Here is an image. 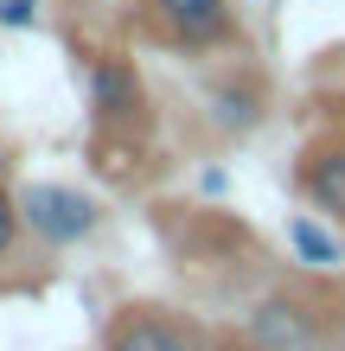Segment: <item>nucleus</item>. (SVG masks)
<instances>
[{
	"mask_svg": "<svg viewBox=\"0 0 345 351\" xmlns=\"http://www.w3.org/2000/svg\"><path fill=\"white\" fill-rule=\"evenodd\" d=\"M288 250H294L300 268H339V262H345V237L326 230V217L294 211V217H288Z\"/></svg>",
	"mask_w": 345,
	"mask_h": 351,
	"instance_id": "obj_8",
	"label": "nucleus"
},
{
	"mask_svg": "<svg viewBox=\"0 0 345 351\" xmlns=\"http://www.w3.org/2000/svg\"><path fill=\"white\" fill-rule=\"evenodd\" d=\"M294 192L307 198V211H313V217L345 223V134H326V141H313V147L300 154V167H294Z\"/></svg>",
	"mask_w": 345,
	"mask_h": 351,
	"instance_id": "obj_6",
	"label": "nucleus"
},
{
	"mask_svg": "<svg viewBox=\"0 0 345 351\" xmlns=\"http://www.w3.org/2000/svg\"><path fill=\"white\" fill-rule=\"evenodd\" d=\"M103 351H211L205 326L179 306H160V300H128L115 306L109 326H103Z\"/></svg>",
	"mask_w": 345,
	"mask_h": 351,
	"instance_id": "obj_4",
	"label": "nucleus"
},
{
	"mask_svg": "<svg viewBox=\"0 0 345 351\" xmlns=\"http://www.w3.org/2000/svg\"><path fill=\"white\" fill-rule=\"evenodd\" d=\"M224 185H230V173H224V167H205V173H198V192H205V198H217Z\"/></svg>",
	"mask_w": 345,
	"mask_h": 351,
	"instance_id": "obj_11",
	"label": "nucleus"
},
{
	"mask_svg": "<svg viewBox=\"0 0 345 351\" xmlns=\"http://www.w3.org/2000/svg\"><path fill=\"white\" fill-rule=\"evenodd\" d=\"M84 96L96 134H134L147 121V77L128 51H90L84 64Z\"/></svg>",
	"mask_w": 345,
	"mask_h": 351,
	"instance_id": "obj_3",
	"label": "nucleus"
},
{
	"mask_svg": "<svg viewBox=\"0 0 345 351\" xmlns=\"http://www.w3.org/2000/svg\"><path fill=\"white\" fill-rule=\"evenodd\" d=\"M45 0H0V32H38Z\"/></svg>",
	"mask_w": 345,
	"mask_h": 351,
	"instance_id": "obj_9",
	"label": "nucleus"
},
{
	"mask_svg": "<svg viewBox=\"0 0 345 351\" xmlns=\"http://www.w3.org/2000/svg\"><path fill=\"white\" fill-rule=\"evenodd\" d=\"M19 230H32L45 250H77L84 237L103 230V204L77 185H58V179H32L19 185Z\"/></svg>",
	"mask_w": 345,
	"mask_h": 351,
	"instance_id": "obj_1",
	"label": "nucleus"
},
{
	"mask_svg": "<svg viewBox=\"0 0 345 351\" xmlns=\"http://www.w3.org/2000/svg\"><path fill=\"white\" fill-rule=\"evenodd\" d=\"M205 109H211V128L217 134H256L262 128V115H269V84L243 64V71H224L211 84L205 96Z\"/></svg>",
	"mask_w": 345,
	"mask_h": 351,
	"instance_id": "obj_7",
	"label": "nucleus"
},
{
	"mask_svg": "<svg viewBox=\"0 0 345 351\" xmlns=\"http://www.w3.org/2000/svg\"><path fill=\"white\" fill-rule=\"evenodd\" d=\"M13 243H19V198L0 185V262L13 256Z\"/></svg>",
	"mask_w": 345,
	"mask_h": 351,
	"instance_id": "obj_10",
	"label": "nucleus"
},
{
	"mask_svg": "<svg viewBox=\"0 0 345 351\" xmlns=\"http://www.w3.org/2000/svg\"><path fill=\"white\" fill-rule=\"evenodd\" d=\"M243 339H250V351H320V339H326V306L294 294V287H275V294H262L250 306Z\"/></svg>",
	"mask_w": 345,
	"mask_h": 351,
	"instance_id": "obj_5",
	"label": "nucleus"
},
{
	"mask_svg": "<svg viewBox=\"0 0 345 351\" xmlns=\"http://www.w3.org/2000/svg\"><path fill=\"white\" fill-rule=\"evenodd\" d=\"M141 19H147V32L160 38V45L192 51V58L224 51V45L243 38L230 0H141Z\"/></svg>",
	"mask_w": 345,
	"mask_h": 351,
	"instance_id": "obj_2",
	"label": "nucleus"
}]
</instances>
